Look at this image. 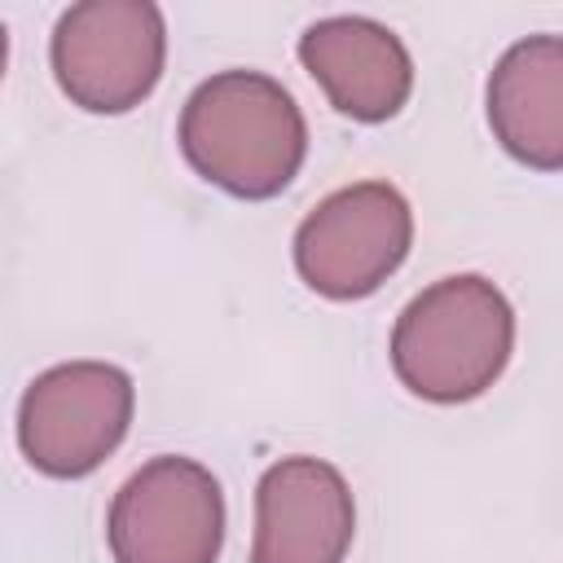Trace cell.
Here are the masks:
<instances>
[{"instance_id": "cell-4", "label": "cell", "mask_w": 563, "mask_h": 563, "mask_svg": "<svg viewBox=\"0 0 563 563\" xmlns=\"http://www.w3.org/2000/svg\"><path fill=\"white\" fill-rule=\"evenodd\" d=\"M132 374L110 361H62L31 378L18 405L22 457L53 479L92 475L128 435Z\"/></svg>"}, {"instance_id": "cell-1", "label": "cell", "mask_w": 563, "mask_h": 563, "mask_svg": "<svg viewBox=\"0 0 563 563\" xmlns=\"http://www.w3.org/2000/svg\"><path fill=\"white\" fill-rule=\"evenodd\" d=\"M176 141L202 180L246 202L277 198L308 158L303 110L264 70L202 79L180 110Z\"/></svg>"}, {"instance_id": "cell-5", "label": "cell", "mask_w": 563, "mask_h": 563, "mask_svg": "<svg viewBox=\"0 0 563 563\" xmlns=\"http://www.w3.org/2000/svg\"><path fill=\"white\" fill-rule=\"evenodd\" d=\"M413 246V211L387 180H356L321 198L295 229V268L325 299L374 295Z\"/></svg>"}, {"instance_id": "cell-8", "label": "cell", "mask_w": 563, "mask_h": 563, "mask_svg": "<svg viewBox=\"0 0 563 563\" xmlns=\"http://www.w3.org/2000/svg\"><path fill=\"white\" fill-rule=\"evenodd\" d=\"M299 66L330 106L356 123H387L413 92V57L405 40L361 13H334L299 35Z\"/></svg>"}, {"instance_id": "cell-6", "label": "cell", "mask_w": 563, "mask_h": 563, "mask_svg": "<svg viewBox=\"0 0 563 563\" xmlns=\"http://www.w3.org/2000/svg\"><path fill=\"white\" fill-rule=\"evenodd\" d=\"M106 541L114 563H216L224 545L220 479L180 453L150 457L114 493Z\"/></svg>"}, {"instance_id": "cell-2", "label": "cell", "mask_w": 563, "mask_h": 563, "mask_svg": "<svg viewBox=\"0 0 563 563\" xmlns=\"http://www.w3.org/2000/svg\"><path fill=\"white\" fill-rule=\"evenodd\" d=\"M396 378L431 405L484 396L510 365L515 308L479 273H453L418 290L391 325Z\"/></svg>"}, {"instance_id": "cell-3", "label": "cell", "mask_w": 563, "mask_h": 563, "mask_svg": "<svg viewBox=\"0 0 563 563\" xmlns=\"http://www.w3.org/2000/svg\"><path fill=\"white\" fill-rule=\"evenodd\" d=\"M57 88L88 114H128L167 66V18L154 0H79L48 40Z\"/></svg>"}, {"instance_id": "cell-9", "label": "cell", "mask_w": 563, "mask_h": 563, "mask_svg": "<svg viewBox=\"0 0 563 563\" xmlns=\"http://www.w3.org/2000/svg\"><path fill=\"white\" fill-rule=\"evenodd\" d=\"M497 145L532 167L563 172V35L515 40L484 88Z\"/></svg>"}, {"instance_id": "cell-7", "label": "cell", "mask_w": 563, "mask_h": 563, "mask_svg": "<svg viewBox=\"0 0 563 563\" xmlns=\"http://www.w3.org/2000/svg\"><path fill=\"white\" fill-rule=\"evenodd\" d=\"M356 537V501L325 457H282L255 484L251 563H343Z\"/></svg>"}]
</instances>
